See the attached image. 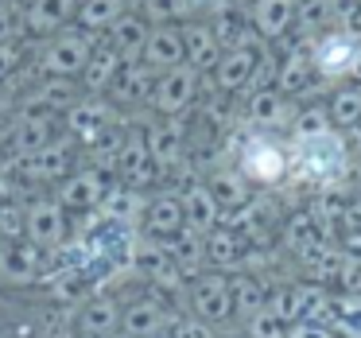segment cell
Returning a JSON list of instances; mask_svg holds the SVG:
<instances>
[{"mask_svg": "<svg viewBox=\"0 0 361 338\" xmlns=\"http://www.w3.org/2000/svg\"><path fill=\"white\" fill-rule=\"evenodd\" d=\"M8 144V128H4V121H0V148Z\"/></svg>", "mask_w": 361, "mask_h": 338, "instance_id": "cell-54", "label": "cell"}, {"mask_svg": "<svg viewBox=\"0 0 361 338\" xmlns=\"http://www.w3.org/2000/svg\"><path fill=\"white\" fill-rule=\"evenodd\" d=\"M74 164V136H59V140L43 144L35 156L24 159V175L27 179H66V171H71Z\"/></svg>", "mask_w": 361, "mask_h": 338, "instance_id": "cell-18", "label": "cell"}, {"mask_svg": "<svg viewBox=\"0 0 361 338\" xmlns=\"http://www.w3.org/2000/svg\"><path fill=\"white\" fill-rule=\"evenodd\" d=\"M350 82L361 86V51H357V59H353V66H350Z\"/></svg>", "mask_w": 361, "mask_h": 338, "instance_id": "cell-53", "label": "cell"}, {"mask_svg": "<svg viewBox=\"0 0 361 338\" xmlns=\"http://www.w3.org/2000/svg\"><path fill=\"white\" fill-rule=\"evenodd\" d=\"M105 195H109L105 175L97 171V167H86V171H74L71 179L63 183L59 203H63V210H97V206L105 203Z\"/></svg>", "mask_w": 361, "mask_h": 338, "instance_id": "cell-19", "label": "cell"}, {"mask_svg": "<svg viewBox=\"0 0 361 338\" xmlns=\"http://www.w3.org/2000/svg\"><path fill=\"white\" fill-rule=\"evenodd\" d=\"M43 272L39 249L27 245H4L0 249V284H32Z\"/></svg>", "mask_w": 361, "mask_h": 338, "instance_id": "cell-32", "label": "cell"}, {"mask_svg": "<svg viewBox=\"0 0 361 338\" xmlns=\"http://www.w3.org/2000/svg\"><path fill=\"white\" fill-rule=\"evenodd\" d=\"M206 187H210L214 203L221 206V214L241 210V206L252 198V183L245 179V175L237 171V167H214V171L206 175Z\"/></svg>", "mask_w": 361, "mask_h": 338, "instance_id": "cell-26", "label": "cell"}, {"mask_svg": "<svg viewBox=\"0 0 361 338\" xmlns=\"http://www.w3.org/2000/svg\"><path fill=\"white\" fill-rule=\"evenodd\" d=\"M164 249H167V257H171V265L179 268L187 280H195V276L206 272V237L195 234L190 226H183L179 234L167 237Z\"/></svg>", "mask_w": 361, "mask_h": 338, "instance_id": "cell-23", "label": "cell"}, {"mask_svg": "<svg viewBox=\"0 0 361 338\" xmlns=\"http://www.w3.org/2000/svg\"><path fill=\"white\" fill-rule=\"evenodd\" d=\"M24 237L35 249H51L66 237V210L59 198H35L24 210Z\"/></svg>", "mask_w": 361, "mask_h": 338, "instance_id": "cell-11", "label": "cell"}, {"mask_svg": "<svg viewBox=\"0 0 361 338\" xmlns=\"http://www.w3.org/2000/svg\"><path fill=\"white\" fill-rule=\"evenodd\" d=\"M326 113H330V128H338V133L353 128L361 121V86H353V82L334 86L326 94Z\"/></svg>", "mask_w": 361, "mask_h": 338, "instance_id": "cell-37", "label": "cell"}, {"mask_svg": "<svg viewBox=\"0 0 361 338\" xmlns=\"http://www.w3.org/2000/svg\"><path fill=\"white\" fill-rule=\"evenodd\" d=\"M183 51H187V66H195L198 74H210L221 59V47L214 40L210 20H187L183 24Z\"/></svg>", "mask_w": 361, "mask_h": 338, "instance_id": "cell-20", "label": "cell"}, {"mask_svg": "<svg viewBox=\"0 0 361 338\" xmlns=\"http://www.w3.org/2000/svg\"><path fill=\"white\" fill-rule=\"evenodd\" d=\"M307 214L314 218V226L322 229L326 237H338L345 229V187L334 191H314V198L303 206Z\"/></svg>", "mask_w": 361, "mask_h": 338, "instance_id": "cell-31", "label": "cell"}, {"mask_svg": "<svg viewBox=\"0 0 361 338\" xmlns=\"http://www.w3.org/2000/svg\"><path fill=\"white\" fill-rule=\"evenodd\" d=\"M121 55L113 47H94V55H90L86 71H82V78H86V90H109V82L117 78L121 71Z\"/></svg>", "mask_w": 361, "mask_h": 338, "instance_id": "cell-42", "label": "cell"}, {"mask_svg": "<svg viewBox=\"0 0 361 338\" xmlns=\"http://www.w3.org/2000/svg\"><path fill=\"white\" fill-rule=\"evenodd\" d=\"M334 28V0H295V32L303 43Z\"/></svg>", "mask_w": 361, "mask_h": 338, "instance_id": "cell-36", "label": "cell"}, {"mask_svg": "<svg viewBox=\"0 0 361 338\" xmlns=\"http://www.w3.org/2000/svg\"><path fill=\"white\" fill-rule=\"evenodd\" d=\"M291 113H295V102H291V97H283L276 86L245 94V105H241V121L249 128H257V133H276V128H288L291 125Z\"/></svg>", "mask_w": 361, "mask_h": 338, "instance_id": "cell-9", "label": "cell"}, {"mask_svg": "<svg viewBox=\"0 0 361 338\" xmlns=\"http://www.w3.org/2000/svg\"><path fill=\"white\" fill-rule=\"evenodd\" d=\"M264 47H233V51H221L218 66L210 71L214 90L237 97V94H249L252 86V71H257V59Z\"/></svg>", "mask_w": 361, "mask_h": 338, "instance_id": "cell-10", "label": "cell"}, {"mask_svg": "<svg viewBox=\"0 0 361 338\" xmlns=\"http://www.w3.org/2000/svg\"><path fill=\"white\" fill-rule=\"evenodd\" d=\"M202 12L198 0H140V16L148 20L152 28L156 24H179V20H190Z\"/></svg>", "mask_w": 361, "mask_h": 338, "instance_id": "cell-41", "label": "cell"}, {"mask_svg": "<svg viewBox=\"0 0 361 338\" xmlns=\"http://www.w3.org/2000/svg\"><path fill=\"white\" fill-rule=\"evenodd\" d=\"M159 74L148 63H125L117 71V78L109 82V102L113 105H148L152 90H156Z\"/></svg>", "mask_w": 361, "mask_h": 338, "instance_id": "cell-14", "label": "cell"}, {"mask_svg": "<svg viewBox=\"0 0 361 338\" xmlns=\"http://www.w3.org/2000/svg\"><path fill=\"white\" fill-rule=\"evenodd\" d=\"M226 338H245V334H226Z\"/></svg>", "mask_w": 361, "mask_h": 338, "instance_id": "cell-55", "label": "cell"}, {"mask_svg": "<svg viewBox=\"0 0 361 338\" xmlns=\"http://www.w3.org/2000/svg\"><path fill=\"white\" fill-rule=\"evenodd\" d=\"M210 28H214V40H218L221 51H233V47H264V40L257 35L249 20V8L245 12H218L210 16Z\"/></svg>", "mask_w": 361, "mask_h": 338, "instance_id": "cell-27", "label": "cell"}, {"mask_svg": "<svg viewBox=\"0 0 361 338\" xmlns=\"http://www.w3.org/2000/svg\"><path fill=\"white\" fill-rule=\"evenodd\" d=\"M121 311H125V307H121L113 296H97V299H90V303L82 307L78 327L86 330L90 338H105V334H113V330H121Z\"/></svg>", "mask_w": 361, "mask_h": 338, "instance_id": "cell-34", "label": "cell"}, {"mask_svg": "<svg viewBox=\"0 0 361 338\" xmlns=\"http://www.w3.org/2000/svg\"><path fill=\"white\" fill-rule=\"evenodd\" d=\"M140 63H148L156 74L187 63V51H183V28L179 24H156L148 32V43H144Z\"/></svg>", "mask_w": 361, "mask_h": 338, "instance_id": "cell-15", "label": "cell"}, {"mask_svg": "<svg viewBox=\"0 0 361 338\" xmlns=\"http://www.w3.org/2000/svg\"><path fill=\"white\" fill-rule=\"evenodd\" d=\"M334 291H357L361 296V265H353V260H345L342 268H338L334 284H330Z\"/></svg>", "mask_w": 361, "mask_h": 338, "instance_id": "cell-48", "label": "cell"}, {"mask_svg": "<svg viewBox=\"0 0 361 338\" xmlns=\"http://www.w3.org/2000/svg\"><path fill=\"white\" fill-rule=\"evenodd\" d=\"M20 32H24V16L16 12V4H4V0H0V43L16 40Z\"/></svg>", "mask_w": 361, "mask_h": 338, "instance_id": "cell-46", "label": "cell"}, {"mask_svg": "<svg viewBox=\"0 0 361 338\" xmlns=\"http://www.w3.org/2000/svg\"><path fill=\"white\" fill-rule=\"evenodd\" d=\"M288 338H330V327L322 319H299L288 322Z\"/></svg>", "mask_w": 361, "mask_h": 338, "instance_id": "cell-49", "label": "cell"}, {"mask_svg": "<svg viewBox=\"0 0 361 338\" xmlns=\"http://www.w3.org/2000/svg\"><path fill=\"white\" fill-rule=\"evenodd\" d=\"M221 226H229L245 245H272L276 234H280V226H283V214H280V206H276V198L252 195L241 210L221 214Z\"/></svg>", "mask_w": 361, "mask_h": 338, "instance_id": "cell-3", "label": "cell"}, {"mask_svg": "<svg viewBox=\"0 0 361 338\" xmlns=\"http://www.w3.org/2000/svg\"><path fill=\"white\" fill-rule=\"evenodd\" d=\"M190 311L210 327H226L233 322V288H229V272H202L187 284Z\"/></svg>", "mask_w": 361, "mask_h": 338, "instance_id": "cell-4", "label": "cell"}, {"mask_svg": "<svg viewBox=\"0 0 361 338\" xmlns=\"http://www.w3.org/2000/svg\"><path fill=\"white\" fill-rule=\"evenodd\" d=\"M350 167H353V156L338 128L311 136V140H291L288 183H295V187H314V191L350 187Z\"/></svg>", "mask_w": 361, "mask_h": 338, "instance_id": "cell-1", "label": "cell"}, {"mask_svg": "<svg viewBox=\"0 0 361 338\" xmlns=\"http://www.w3.org/2000/svg\"><path fill=\"white\" fill-rule=\"evenodd\" d=\"M144 203H148V198H144L136 187H125V191H109V195H105V203L97 206V210H102L113 226H125L128 229L133 222L144 218Z\"/></svg>", "mask_w": 361, "mask_h": 338, "instance_id": "cell-38", "label": "cell"}, {"mask_svg": "<svg viewBox=\"0 0 361 338\" xmlns=\"http://www.w3.org/2000/svg\"><path fill=\"white\" fill-rule=\"evenodd\" d=\"M125 12H128V0H78L82 32H109Z\"/></svg>", "mask_w": 361, "mask_h": 338, "instance_id": "cell-39", "label": "cell"}, {"mask_svg": "<svg viewBox=\"0 0 361 338\" xmlns=\"http://www.w3.org/2000/svg\"><path fill=\"white\" fill-rule=\"evenodd\" d=\"M144 237H156V241H167L171 234H179L187 222H183V198L179 191H159L144 203Z\"/></svg>", "mask_w": 361, "mask_h": 338, "instance_id": "cell-12", "label": "cell"}, {"mask_svg": "<svg viewBox=\"0 0 361 338\" xmlns=\"http://www.w3.org/2000/svg\"><path fill=\"white\" fill-rule=\"evenodd\" d=\"M39 109H71L78 102V90H74L71 78H43L35 86V97H32Z\"/></svg>", "mask_w": 361, "mask_h": 338, "instance_id": "cell-43", "label": "cell"}, {"mask_svg": "<svg viewBox=\"0 0 361 338\" xmlns=\"http://www.w3.org/2000/svg\"><path fill=\"white\" fill-rule=\"evenodd\" d=\"M338 249H342L345 260H353V265H361V229H345V234L334 237Z\"/></svg>", "mask_w": 361, "mask_h": 338, "instance_id": "cell-50", "label": "cell"}, {"mask_svg": "<svg viewBox=\"0 0 361 338\" xmlns=\"http://www.w3.org/2000/svg\"><path fill=\"white\" fill-rule=\"evenodd\" d=\"M229 288H233V319L249 322L257 311L268 307V284L260 276H249V272H233L229 276Z\"/></svg>", "mask_w": 361, "mask_h": 338, "instance_id": "cell-33", "label": "cell"}, {"mask_svg": "<svg viewBox=\"0 0 361 338\" xmlns=\"http://www.w3.org/2000/svg\"><path fill=\"white\" fill-rule=\"evenodd\" d=\"M78 16V0H32L24 12V32L32 35H51L66 28Z\"/></svg>", "mask_w": 361, "mask_h": 338, "instance_id": "cell-25", "label": "cell"}, {"mask_svg": "<svg viewBox=\"0 0 361 338\" xmlns=\"http://www.w3.org/2000/svg\"><path fill=\"white\" fill-rule=\"evenodd\" d=\"M113 128V102H97V97H78L66 113V133L82 144H94L102 133Z\"/></svg>", "mask_w": 361, "mask_h": 338, "instance_id": "cell-13", "label": "cell"}, {"mask_svg": "<svg viewBox=\"0 0 361 338\" xmlns=\"http://www.w3.org/2000/svg\"><path fill=\"white\" fill-rule=\"evenodd\" d=\"M245 338H288V322L276 319L272 311H257L249 322H245Z\"/></svg>", "mask_w": 361, "mask_h": 338, "instance_id": "cell-44", "label": "cell"}, {"mask_svg": "<svg viewBox=\"0 0 361 338\" xmlns=\"http://www.w3.org/2000/svg\"><path fill=\"white\" fill-rule=\"evenodd\" d=\"M233 167L252 183V187H264V191L288 187L291 144H283L276 133H257V128H249V133L237 140Z\"/></svg>", "mask_w": 361, "mask_h": 338, "instance_id": "cell-2", "label": "cell"}, {"mask_svg": "<svg viewBox=\"0 0 361 338\" xmlns=\"http://www.w3.org/2000/svg\"><path fill=\"white\" fill-rule=\"evenodd\" d=\"M4 4H20V0H4Z\"/></svg>", "mask_w": 361, "mask_h": 338, "instance_id": "cell-57", "label": "cell"}, {"mask_svg": "<svg viewBox=\"0 0 361 338\" xmlns=\"http://www.w3.org/2000/svg\"><path fill=\"white\" fill-rule=\"evenodd\" d=\"M249 20L264 43H276L295 28V0H252Z\"/></svg>", "mask_w": 361, "mask_h": 338, "instance_id": "cell-17", "label": "cell"}, {"mask_svg": "<svg viewBox=\"0 0 361 338\" xmlns=\"http://www.w3.org/2000/svg\"><path fill=\"white\" fill-rule=\"evenodd\" d=\"M171 338H218V327H210V322H202L198 315H187V319H175L171 322Z\"/></svg>", "mask_w": 361, "mask_h": 338, "instance_id": "cell-45", "label": "cell"}, {"mask_svg": "<svg viewBox=\"0 0 361 338\" xmlns=\"http://www.w3.org/2000/svg\"><path fill=\"white\" fill-rule=\"evenodd\" d=\"M55 136H51V117L47 113H24V117L16 121V125L8 128V144L16 156H35V152L43 148V144H51Z\"/></svg>", "mask_w": 361, "mask_h": 338, "instance_id": "cell-30", "label": "cell"}, {"mask_svg": "<svg viewBox=\"0 0 361 338\" xmlns=\"http://www.w3.org/2000/svg\"><path fill=\"white\" fill-rule=\"evenodd\" d=\"M113 171H117L128 187H140V183L152 179L156 164H152V156H148V140H144V133L125 128V140H121V152H117V159H113Z\"/></svg>", "mask_w": 361, "mask_h": 338, "instance_id": "cell-16", "label": "cell"}, {"mask_svg": "<svg viewBox=\"0 0 361 338\" xmlns=\"http://www.w3.org/2000/svg\"><path fill=\"white\" fill-rule=\"evenodd\" d=\"M144 140H148V156L156 171L167 175L175 164L187 159V113L183 117H159L156 125L144 128Z\"/></svg>", "mask_w": 361, "mask_h": 338, "instance_id": "cell-8", "label": "cell"}, {"mask_svg": "<svg viewBox=\"0 0 361 338\" xmlns=\"http://www.w3.org/2000/svg\"><path fill=\"white\" fill-rule=\"evenodd\" d=\"M198 94H202V74H198L195 66L179 63V66H171V71H164L156 78V90H152L148 105L159 117H183V113L195 105Z\"/></svg>", "mask_w": 361, "mask_h": 338, "instance_id": "cell-5", "label": "cell"}, {"mask_svg": "<svg viewBox=\"0 0 361 338\" xmlns=\"http://www.w3.org/2000/svg\"><path fill=\"white\" fill-rule=\"evenodd\" d=\"M241 253H245V241L229 226H214L206 234V265H214L218 272H237Z\"/></svg>", "mask_w": 361, "mask_h": 338, "instance_id": "cell-35", "label": "cell"}, {"mask_svg": "<svg viewBox=\"0 0 361 338\" xmlns=\"http://www.w3.org/2000/svg\"><path fill=\"white\" fill-rule=\"evenodd\" d=\"M12 105H16V86L4 78V82H0V113H8Z\"/></svg>", "mask_w": 361, "mask_h": 338, "instance_id": "cell-52", "label": "cell"}, {"mask_svg": "<svg viewBox=\"0 0 361 338\" xmlns=\"http://www.w3.org/2000/svg\"><path fill=\"white\" fill-rule=\"evenodd\" d=\"M291 140H311V136H322L330 133V113H326V102H307V105H295L291 113Z\"/></svg>", "mask_w": 361, "mask_h": 338, "instance_id": "cell-40", "label": "cell"}, {"mask_svg": "<svg viewBox=\"0 0 361 338\" xmlns=\"http://www.w3.org/2000/svg\"><path fill=\"white\" fill-rule=\"evenodd\" d=\"M322 237H326V234L314 226L311 214H307V210H295V214H288V218H283L280 234H276V245H280V249L288 253L291 260H299L307 249H314Z\"/></svg>", "mask_w": 361, "mask_h": 338, "instance_id": "cell-28", "label": "cell"}, {"mask_svg": "<svg viewBox=\"0 0 361 338\" xmlns=\"http://www.w3.org/2000/svg\"><path fill=\"white\" fill-rule=\"evenodd\" d=\"M148 32H152L148 20L136 16V12H125V16L109 28V47L121 55V63H140L144 43H148Z\"/></svg>", "mask_w": 361, "mask_h": 338, "instance_id": "cell-29", "label": "cell"}, {"mask_svg": "<svg viewBox=\"0 0 361 338\" xmlns=\"http://www.w3.org/2000/svg\"><path fill=\"white\" fill-rule=\"evenodd\" d=\"M357 51H361L357 35L330 28L319 40H311V63L326 82H342V78H350V66H353V59H357Z\"/></svg>", "mask_w": 361, "mask_h": 338, "instance_id": "cell-6", "label": "cell"}, {"mask_svg": "<svg viewBox=\"0 0 361 338\" xmlns=\"http://www.w3.org/2000/svg\"><path fill=\"white\" fill-rule=\"evenodd\" d=\"M171 311H167L159 299H136L121 311V330L128 338H159V330L171 327Z\"/></svg>", "mask_w": 361, "mask_h": 338, "instance_id": "cell-21", "label": "cell"}, {"mask_svg": "<svg viewBox=\"0 0 361 338\" xmlns=\"http://www.w3.org/2000/svg\"><path fill=\"white\" fill-rule=\"evenodd\" d=\"M345 229H361V187L345 191Z\"/></svg>", "mask_w": 361, "mask_h": 338, "instance_id": "cell-51", "label": "cell"}, {"mask_svg": "<svg viewBox=\"0 0 361 338\" xmlns=\"http://www.w3.org/2000/svg\"><path fill=\"white\" fill-rule=\"evenodd\" d=\"M0 249H4V234H0Z\"/></svg>", "mask_w": 361, "mask_h": 338, "instance_id": "cell-56", "label": "cell"}, {"mask_svg": "<svg viewBox=\"0 0 361 338\" xmlns=\"http://www.w3.org/2000/svg\"><path fill=\"white\" fill-rule=\"evenodd\" d=\"M20 63H24V47H20L16 40L0 43V82H4V78H12V74L20 71Z\"/></svg>", "mask_w": 361, "mask_h": 338, "instance_id": "cell-47", "label": "cell"}, {"mask_svg": "<svg viewBox=\"0 0 361 338\" xmlns=\"http://www.w3.org/2000/svg\"><path fill=\"white\" fill-rule=\"evenodd\" d=\"M90 55H94L90 32H66V35H55V40L47 43L39 66H43V74H51V78H74V74L86 71Z\"/></svg>", "mask_w": 361, "mask_h": 338, "instance_id": "cell-7", "label": "cell"}, {"mask_svg": "<svg viewBox=\"0 0 361 338\" xmlns=\"http://www.w3.org/2000/svg\"><path fill=\"white\" fill-rule=\"evenodd\" d=\"M342 265H345V257H342V249H338V241L334 237H322L314 249H307L303 257L295 260V272L303 276V280H314V284H326L330 288Z\"/></svg>", "mask_w": 361, "mask_h": 338, "instance_id": "cell-24", "label": "cell"}, {"mask_svg": "<svg viewBox=\"0 0 361 338\" xmlns=\"http://www.w3.org/2000/svg\"><path fill=\"white\" fill-rule=\"evenodd\" d=\"M179 198H183V222H187L195 234L206 237L214 226H221V206L214 203V195H210V187H206V179H198V183H190V187H183Z\"/></svg>", "mask_w": 361, "mask_h": 338, "instance_id": "cell-22", "label": "cell"}]
</instances>
